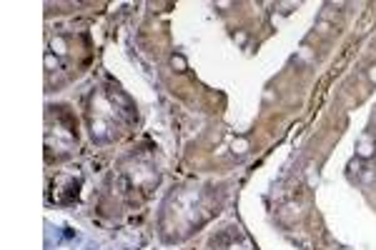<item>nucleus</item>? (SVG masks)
<instances>
[{
	"mask_svg": "<svg viewBox=\"0 0 376 250\" xmlns=\"http://www.w3.org/2000/svg\"><path fill=\"white\" fill-rule=\"evenodd\" d=\"M105 130H108V125H105L100 118L91 123V135H93V140H105V138H108V133H105Z\"/></svg>",
	"mask_w": 376,
	"mask_h": 250,
	"instance_id": "f257e3e1",
	"label": "nucleus"
},
{
	"mask_svg": "<svg viewBox=\"0 0 376 250\" xmlns=\"http://www.w3.org/2000/svg\"><path fill=\"white\" fill-rule=\"evenodd\" d=\"M374 150H376V143H371L369 138H364V140L359 143V148H356V155H359L361 160H369V158L374 155Z\"/></svg>",
	"mask_w": 376,
	"mask_h": 250,
	"instance_id": "f03ea898",
	"label": "nucleus"
},
{
	"mask_svg": "<svg viewBox=\"0 0 376 250\" xmlns=\"http://www.w3.org/2000/svg\"><path fill=\"white\" fill-rule=\"evenodd\" d=\"M50 48H53V53L63 55V53H66V40H63V38H53V40H50Z\"/></svg>",
	"mask_w": 376,
	"mask_h": 250,
	"instance_id": "7ed1b4c3",
	"label": "nucleus"
},
{
	"mask_svg": "<svg viewBox=\"0 0 376 250\" xmlns=\"http://www.w3.org/2000/svg\"><path fill=\"white\" fill-rule=\"evenodd\" d=\"M369 80H371V83H376V65H374V68H369Z\"/></svg>",
	"mask_w": 376,
	"mask_h": 250,
	"instance_id": "20e7f679",
	"label": "nucleus"
}]
</instances>
